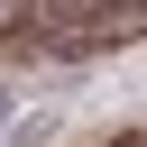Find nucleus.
<instances>
[{
    "mask_svg": "<svg viewBox=\"0 0 147 147\" xmlns=\"http://www.w3.org/2000/svg\"><path fill=\"white\" fill-rule=\"evenodd\" d=\"M92 147H138V129H110V138H92Z\"/></svg>",
    "mask_w": 147,
    "mask_h": 147,
    "instance_id": "f257e3e1",
    "label": "nucleus"
},
{
    "mask_svg": "<svg viewBox=\"0 0 147 147\" xmlns=\"http://www.w3.org/2000/svg\"><path fill=\"white\" fill-rule=\"evenodd\" d=\"M0 119H9V83H0Z\"/></svg>",
    "mask_w": 147,
    "mask_h": 147,
    "instance_id": "f03ea898",
    "label": "nucleus"
}]
</instances>
